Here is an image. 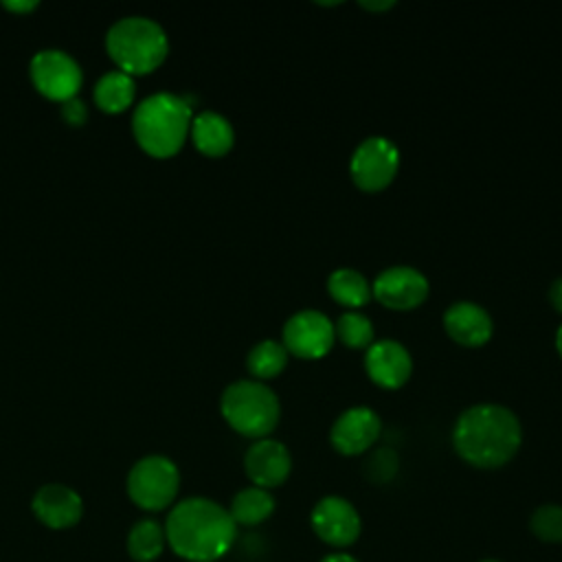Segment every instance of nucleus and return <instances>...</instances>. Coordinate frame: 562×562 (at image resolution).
<instances>
[{
    "instance_id": "nucleus-1",
    "label": "nucleus",
    "mask_w": 562,
    "mask_h": 562,
    "mask_svg": "<svg viewBox=\"0 0 562 562\" xmlns=\"http://www.w3.org/2000/svg\"><path fill=\"white\" fill-rule=\"evenodd\" d=\"M162 527L171 551L189 562H215L231 551L237 538L228 509L202 496L176 503Z\"/></svg>"
},
{
    "instance_id": "nucleus-2",
    "label": "nucleus",
    "mask_w": 562,
    "mask_h": 562,
    "mask_svg": "<svg viewBox=\"0 0 562 562\" xmlns=\"http://www.w3.org/2000/svg\"><path fill=\"white\" fill-rule=\"evenodd\" d=\"M522 441L518 417L503 404H474L465 408L452 426L457 454L483 470H494L514 459Z\"/></svg>"
},
{
    "instance_id": "nucleus-3",
    "label": "nucleus",
    "mask_w": 562,
    "mask_h": 562,
    "mask_svg": "<svg viewBox=\"0 0 562 562\" xmlns=\"http://www.w3.org/2000/svg\"><path fill=\"white\" fill-rule=\"evenodd\" d=\"M191 121L193 114L187 97L173 92H156L136 105L132 130L138 145L147 154L156 158H169L184 145Z\"/></svg>"
},
{
    "instance_id": "nucleus-4",
    "label": "nucleus",
    "mask_w": 562,
    "mask_h": 562,
    "mask_svg": "<svg viewBox=\"0 0 562 562\" xmlns=\"http://www.w3.org/2000/svg\"><path fill=\"white\" fill-rule=\"evenodd\" d=\"M105 48L119 70L127 75H145L165 61L169 53V40L158 22L130 15L110 26L105 35Z\"/></svg>"
},
{
    "instance_id": "nucleus-5",
    "label": "nucleus",
    "mask_w": 562,
    "mask_h": 562,
    "mask_svg": "<svg viewBox=\"0 0 562 562\" xmlns=\"http://www.w3.org/2000/svg\"><path fill=\"white\" fill-rule=\"evenodd\" d=\"M220 408L233 430L250 439L268 437L281 415L277 393L259 380H237L222 393Z\"/></svg>"
},
{
    "instance_id": "nucleus-6",
    "label": "nucleus",
    "mask_w": 562,
    "mask_h": 562,
    "mask_svg": "<svg viewBox=\"0 0 562 562\" xmlns=\"http://www.w3.org/2000/svg\"><path fill=\"white\" fill-rule=\"evenodd\" d=\"M178 490V465L162 454L143 457L127 474V494L132 503L145 512H160L169 507L176 501Z\"/></svg>"
},
{
    "instance_id": "nucleus-7",
    "label": "nucleus",
    "mask_w": 562,
    "mask_h": 562,
    "mask_svg": "<svg viewBox=\"0 0 562 562\" xmlns=\"http://www.w3.org/2000/svg\"><path fill=\"white\" fill-rule=\"evenodd\" d=\"M400 167V151L386 136L364 138L351 154L349 173L358 189L378 193L386 189Z\"/></svg>"
},
{
    "instance_id": "nucleus-8",
    "label": "nucleus",
    "mask_w": 562,
    "mask_h": 562,
    "mask_svg": "<svg viewBox=\"0 0 562 562\" xmlns=\"http://www.w3.org/2000/svg\"><path fill=\"white\" fill-rule=\"evenodd\" d=\"M29 72L37 92L59 103L75 99L83 81L79 64L68 53L57 48L40 50L31 59Z\"/></svg>"
},
{
    "instance_id": "nucleus-9",
    "label": "nucleus",
    "mask_w": 562,
    "mask_h": 562,
    "mask_svg": "<svg viewBox=\"0 0 562 562\" xmlns=\"http://www.w3.org/2000/svg\"><path fill=\"white\" fill-rule=\"evenodd\" d=\"M334 340V323L318 310H301L283 325V347L290 356L303 360H318L327 356Z\"/></svg>"
},
{
    "instance_id": "nucleus-10",
    "label": "nucleus",
    "mask_w": 562,
    "mask_h": 562,
    "mask_svg": "<svg viewBox=\"0 0 562 562\" xmlns=\"http://www.w3.org/2000/svg\"><path fill=\"white\" fill-rule=\"evenodd\" d=\"M314 533L329 547L345 549L353 544L362 531L358 509L342 496H323L310 516Z\"/></svg>"
},
{
    "instance_id": "nucleus-11",
    "label": "nucleus",
    "mask_w": 562,
    "mask_h": 562,
    "mask_svg": "<svg viewBox=\"0 0 562 562\" xmlns=\"http://www.w3.org/2000/svg\"><path fill=\"white\" fill-rule=\"evenodd\" d=\"M373 299L389 310H413L422 305L430 292L428 279L413 266H391L371 283Z\"/></svg>"
},
{
    "instance_id": "nucleus-12",
    "label": "nucleus",
    "mask_w": 562,
    "mask_h": 562,
    "mask_svg": "<svg viewBox=\"0 0 562 562\" xmlns=\"http://www.w3.org/2000/svg\"><path fill=\"white\" fill-rule=\"evenodd\" d=\"M380 415L369 406H351L342 411L329 430V441L336 452L356 457L367 452L380 437Z\"/></svg>"
},
{
    "instance_id": "nucleus-13",
    "label": "nucleus",
    "mask_w": 562,
    "mask_h": 562,
    "mask_svg": "<svg viewBox=\"0 0 562 562\" xmlns=\"http://www.w3.org/2000/svg\"><path fill=\"white\" fill-rule=\"evenodd\" d=\"M244 470L252 485L270 490L281 483L292 472V454L277 439H257L244 454Z\"/></svg>"
},
{
    "instance_id": "nucleus-14",
    "label": "nucleus",
    "mask_w": 562,
    "mask_h": 562,
    "mask_svg": "<svg viewBox=\"0 0 562 562\" xmlns=\"http://www.w3.org/2000/svg\"><path fill=\"white\" fill-rule=\"evenodd\" d=\"M364 369L369 378L382 389H400L413 373L408 349L391 338L375 340L364 353Z\"/></svg>"
},
{
    "instance_id": "nucleus-15",
    "label": "nucleus",
    "mask_w": 562,
    "mask_h": 562,
    "mask_svg": "<svg viewBox=\"0 0 562 562\" xmlns=\"http://www.w3.org/2000/svg\"><path fill=\"white\" fill-rule=\"evenodd\" d=\"M33 514L35 518L50 529H68L79 522L83 514L81 496L61 483L42 485L33 496Z\"/></svg>"
},
{
    "instance_id": "nucleus-16",
    "label": "nucleus",
    "mask_w": 562,
    "mask_h": 562,
    "mask_svg": "<svg viewBox=\"0 0 562 562\" xmlns=\"http://www.w3.org/2000/svg\"><path fill=\"white\" fill-rule=\"evenodd\" d=\"M446 334L463 347H481L492 338L494 323L485 307L472 301H457L443 312Z\"/></svg>"
},
{
    "instance_id": "nucleus-17",
    "label": "nucleus",
    "mask_w": 562,
    "mask_h": 562,
    "mask_svg": "<svg viewBox=\"0 0 562 562\" xmlns=\"http://www.w3.org/2000/svg\"><path fill=\"white\" fill-rule=\"evenodd\" d=\"M189 132H191L193 145L204 156H211V158L224 156L233 147V140H235V132H233V125L228 123V119L217 112H211V110L193 116Z\"/></svg>"
},
{
    "instance_id": "nucleus-18",
    "label": "nucleus",
    "mask_w": 562,
    "mask_h": 562,
    "mask_svg": "<svg viewBox=\"0 0 562 562\" xmlns=\"http://www.w3.org/2000/svg\"><path fill=\"white\" fill-rule=\"evenodd\" d=\"M274 512V496L270 494V490L250 485L239 490L228 507L231 518L235 520V525H244V527H255L261 525L263 520H268Z\"/></svg>"
},
{
    "instance_id": "nucleus-19",
    "label": "nucleus",
    "mask_w": 562,
    "mask_h": 562,
    "mask_svg": "<svg viewBox=\"0 0 562 562\" xmlns=\"http://www.w3.org/2000/svg\"><path fill=\"white\" fill-rule=\"evenodd\" d=\"M327 292L336 303L349 310H358L367 305L373 296L371 283L367 277L353 268H338L327 277Z\"/></svg>"
},
{
    "instance_id": "nucleus-20",
    "label": "nucleus",
    "mask_w": 562,
    "mask_h": 562,
    "mask_svg": "<svg viewBox=\"0 0 562 562\" xmlns=\"http://www.w3.org/2000/svg\"><path fill=\"white\" fill-rule=\"evenodd\" d=\"M134 94H136L134 79L123 70L105 72L94 86V103L99 105V110L108 114H119L127 110L134 101Z\"/></svg>"
},
{
    "instance_id": "nucleus-21",
    "label": "nucleus",
    "mask_w": 562,
    "mask_h": 562,
    "mask_svg": "<svg viewBox=\"0 0 562 562\" xmlns=\"http://www.w3.org/2000/svg\"><path fill=\"white\" fill-rule=\"evenodd\" d=\"M167 544L165 527L154 518H140L127 533V553L136 562H154Z\"/></svg>"
},
{
    "instance_id": "nucleus-22",
    "label": "nucleus",
    "mask_w": 562,
    "mask_h": 562,
    "mask_svg": "<svg viewBox=\"0 0 562 562\" xmlns=\"http://www.w3.org/2000/svg\"><path fill=\"white\" fill-rule=\"evenodd\" d=\"M288 349L283 347V342H277V340H261L257 342L250 351H248V358H246V367L248 371L257 378V380H270V378H277L285 364H288Z\"/></svg>"
},
{
    "instance_id": "nucleus-23",
    "label": "nucleus",
    "mask_w": 562,
    "mask_h": 562,
    "mask_svg": "<svg viewBox=\"0 0 562 562\" xmlns=\"http://www.w3.org/2000/svg\"><path fill=\"white\" fill-rule=\"evenodd\" d=\"M334 334L349 349H369L375 342L373 323L369 321V316L356 310H349L336 318Z\"/></svg>"
},
{
    "instance_id": "nucleus-24",
    "label": "nucleus",
    "mask_w": 562,
    "mask_h": 562,
    "mask_svg": "<svg viewBox=\"0 0 562 562\" xmlns=\"http://www.w3.org/2000/svg\"><path fill=\"white\" fill-rule=\"evenodd\" d=\"M529 529L542 542H562V505H540L529 518Z\"/></svg>"
},
{
    "instance_id": "nucleus-25",
    "label": "nucleus",
    "mask_w": 562,
    "mask_h": 562,
    "mask_svg": "<svg viewBox=\"0 0 562 562\" xmlns=\"http://www.w3.org/2000/svg\"><path fill=\"white\" fill-rule=\"evenodd\" d=\"M364 470H367V476H369L373 483H386V481H391V479L395 476V472H397V454H395L391 448H378V450L369 457Z\"/></svg>"
},
{
    "instance_id": "nucleus-26",
    "label": "nucleus",
    "mask_w": 562,
    "mask_h": 562,
    "mask_svg": "<svg viewBox=\"0 0 562 562\" xmlns=\"http://www.w3.org/2000/svg\"><path fill=\"white\" fill-rule=\"evenodd\" d=\"M61 116H64V121H66L68 125L79 127V125H83L86 119H88V108H86V103H83L81 99L75 97V99H68V101L61 103Z\"/></svg>"
},
{
    "instance_id": "nucleus-27",
    "label": "nucleus",
    "mask_w": 562,
    "mask_h": 562,
    "mask_svg": "<svg viewBox=\"0 0 562 562\" xmlns=\"http://www.w3.org/2000/svg\"><path fill=\"white\" fill-rule=\"evenodd\" d=\"M2 7L4 9H9V11H13V13H29V11H33V9H37V2H33V0H7V2H2Z\"/></svg>"
},
{
    "instance_id": "nucleus-28",
    "label": "nucleus",
    "mask_w": 562,
    "mask_h": 562,
    "mask_svg": "<svg viewBox=\"0 0 562 562\" xmlns=\"http://www.w3.org/2000/svg\"><path fill=\"white\" fill-rule=\"evenodd\" d=\"M549 301H551V305L555 307V312L562 314V277L551 283V288H549Z\"/></svg>"
},
{
    "instance_id": "nucleus-29",
    "label": "nucleus",
    "mask_w": 562,
    "mask_h": 562,
    "mask_svg": "<svg viewBox=\"0 0 562 562\" xmlns=\"http://www.w3.org/2000/svg\"><path fill=\"white\" fill-rule=\"evenodd\" d=\"M358 4H360L362 9H367V11H378V13H380V11H389V9L395 7L393 0H378V2H371V0L367 2V0H364V2H358Z\"/></svg>"
},
{
    "instance_id": "nucleus-30",
    "label": "nucleus",
    "mask_w": 562,
    "mask_h": 562,
    "mask_svg": "<svg viewBox=\"0 0 562 562\" xmlns=\"http://www.w3.org/2000/svg\"><path fill=\"white\" fill-rule=\"evenodd\" d=\"M321 562H360L358 558H353L351 553H342V551H338V553H329V555H325Z\"/></svg>"
},
{
    "instance_id": "nucleus-31",
    "label": "nucleus",
    "mask_w": 562,
    "mask_h": 562,
    "mask_svg": "<svg viewBox=\"0 0 562 562\" xmlns=\"http://www.w3.org/2000/svg\"><path fill=\"white\" fill-rule=\"evenodd\" d=\"M555 349H558V353H560V358H562V323H560V327H558V331H555Z\"/></svg>"
},
{
    "instance_id": "nucleus-32",
    "label": "nucleus",
    "mask_w": 562,
    "mask_h": 562,
    "mask_svg": "<svg viewBox=\"0 0 562 562\" xmlns=\"http://www.w3.org/2000/svg\"><path fill=\"white\" fill-rule=\"evenodd\" d=\"M481 562H501V560H481Z\"/></svg>"
}]
</instances>
